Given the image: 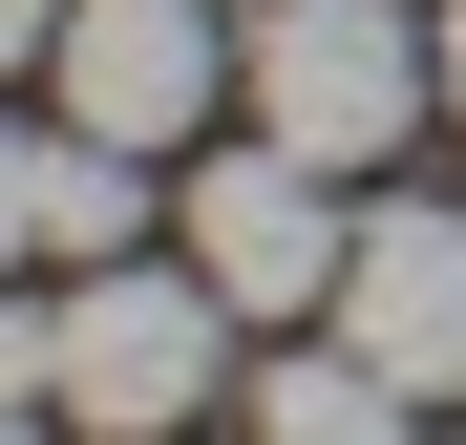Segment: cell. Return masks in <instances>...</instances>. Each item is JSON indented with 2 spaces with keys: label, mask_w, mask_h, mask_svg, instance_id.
I'll use <instances>...</instances> for the list:
<instances>
[{
  "label": "cell",
  "mask_w": 466,
  "mask_h": 445,
  "mask_svg": "<svg viewBox=\"0 0 466 445\" xmlns=\"http://www.w3.org/2000/svg\"><path fill=\"white\" fill-rule=\"evenodd\" d=\"M233 86H255V127L319 148V170H381V148L445 106V43L403 0H255V22H233Z\"/></svg>",
  "instance_id": "obj_1"
},
{
  "label": "cell",
  "mask_w": 466,
  "mask_h": 445,
  "mask_svg": "<svg viewBox=\"0 0 466 445\" xmlns=\"http://www.w3.org/2000/svg\"><path fill=\"white\" fill-rule=\"evenodd\" d=\"M233 339H255V319H233L191 255L170 276L106 255L86 297H64V424H191V403H233Z\"/></svg>",
  "instance_id": "obj_2"
},
{
  "label": "cell",
  "mask_w": 466,
  "mask_h": 445,
  "mask_svg": "<svg viewBox=\"0 0 466 445\" xmlns=\"http://www.w3.org/2000/svg\"><path fill=\"white\" fill-rule=\"evenodd\" d=\"M339 255H360V212H339V170H319L297 127H255V148L191 170V276L233 297V319H319Z\"/></svg>",
  "instance_id": "obj_3"
},
{
  "label": "cell",
  "mask_w": 466,
  "mask_h": 445,
  "mask_svg": "<svg viewBox=\"0 0 466 445\" xmlns=\"http://www.w3.org/2000/svg\"><path fill=\"white\" fill-rule=\"evenodd\" d=\"M212 86H233V22L212 0H64V127H106V148H170L212 127Z\"/></svg>",
  "instance_id": "obj_4"
},
{
  "label": "cell",
  "mask_w": 466,
  "mask_h": 445,
  "mask_svg": "<svg viewBox=\"0 0 466 445\" xmlns=\"http://www.w3.org/2000/svg\"><path fill=\"white\" fill-rule=\"evenodd\" d=\"M339 339L381 360L403 403H466V212H360V255H339Z\"/></svg>",
  "instance_id": "obj_5"
},
{
  "label": "cell",
  "mask_w": 466,
  "mask_h": 445,
  "mask_svg": "<svg viewBox=\"0 0 466 445\" xmlns=\"http://www.w3.org/2000/svg\"><path fill=\"white\" fill-rule=\"evenodd\" d=\"M43 255H64V276L148 255V148H106V127H43Z\"/></svg>",
  "instance_id": "obj_6"
},
{
  "label": "cell",
  "mask_w": 466,
  "mask_h": 445,
  "mask_svg": "<svg viewBox=\"0 0 466 445\" xmlns=\"http://www.w3.org/2000/svg\"><path fill=\"white\" fill-rule=\"evenodd\" d=\"M233 403H255L276 445H381V424H424V403L381 382L360 339H339V360H319V339H297V360H233Z\"/></svg>",
  "instance_id": "obj_7"
},
{
  "label": "cell",
  "mask_w": 466,
  "mask_h": 445,
  "mask_svg": "<svg viewBox=\"0 0 466 445\" xmlns=\"http://www.w3.org/2000/svg\"><path fill=\"white\" fill-rule=\"evenodd\" d=\"M0 255H43V148L0 127Z\"/></svg>",
  "instance_id": "obj_8"
},
{
  "label": "cell",
  "mask_w": 466,
  "mask_h": 445,
  "mask_svg": "<svg viewBox=\"0 0 466 445\" xmlns=\"http://www.w3.org/2000/svg\"><path fill=\"white\" fill-rule=\"evenodd\" d=\"M0 64H64V0H0Z\"/></svg>",
  "instance_id": "obj_9"
},
{
  "label": "cell",
  "mask_w": 466,
  "mask_h": 445,
  "mask_svg": "<svg viewBox=\"0 0 466 445\" xmlns=\"http://www.w3.org/2000/svg\"><path fill=\"white\" fill-rule=\"evenodd\" d=\"M445 106H466V0H445Z\"/></svg>",
  "instance_id": "obj_10"
}]
</instances>
